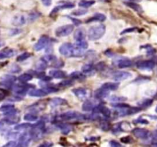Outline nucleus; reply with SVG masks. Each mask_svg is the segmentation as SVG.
<instances>
[{"instance_id": "bb28decb", "label": "nucleus", "mask_w": 157, "mask_h": 147, "mask_svg": "<svg viewBox=\"0 0 157 147\" xmlns=\"http://www.w3.org/2000/svg\"><path fill=\"white\" fill-rule=\"evenodd\" d=\"M94 108V103L92 101L89 100H87L84 101L82 105V110L86 112L93 110Z\"/></svg>"}, {"instance_id": "864d4df0", "label": "nucleus", "mask_w": 157, "mask_h": 147, "mask_svg": "<svg viewBox=\"0 0 157 147\" xmlns=\"http://www.w3.org/2000/svg\"><path fill=\"white\" fill-rule=\"evenodd\" d=\"M135 123H141V124H148L149 123L148 121L146 120V119H142V118L135 120Z\"/></svg>"}, {"instance_id": "39448f33", "label": "nucleus", "mask_w": 157, "mask_h": 147, "mask_svg": "<svg viewBox=\"0 0 157 147\" xmlns=\"http://www.w3.org/2000/svg\"><path fill=\"white\" fill-rule=\"evenodd\" d=\"M83 116H84L83 115H81V113H78L76 111H68L60 115L59 119L64 121L74 120V119H81Z\"/></svg>"}, {"instance_id": "69168bd1", "label": "nucleus", "mask_w": 157, "mask_h": 147, "mask_svg": "<svg viewBox=\"0 0 157 147\" xmlns=\"http://www.w3.org/2000/svg\"><path fill=\"white\" fill-rule=\"evenodd\" d=\"M156 61H157V58H156Z\"/></svg>"}, {"instance_id": "13d9d810", "label": "nucleus", "mask_w": 157, "mask_h": 147, "mask_svg": "<svg viewBox=\"0 0 157 147\" xmlns=\"http://www.w3.org/2000/svg\"><path fill=\"white\" fill-rule=\"evenodd\" d=\"M70 18L72 20V21H73L74 24H75V25H79V24H81V21H80V20L75 19V18Z\"/></svg>"}, {"instance_id": "ddd939ff", "label": "nucleus", "mask_w": 157, "mask_h": 147, "mask_svg": "<svg viewBox=\"0 0 157 147\" xmlns=\"http://www.w3.org/2000/svg\"><path fill=\"white\" fill-rule=\"evenodd\" d=\"M131 77V74L127 71H117L113 74V79L115 81H121L127 80Z\"/></svg>"}, {"instance_id": "c03bdc74", "label": "nucleus", "mask_w": 157, "mask_h": 147, "mask_svg": "<svg viewBox=\"0 0 157 147\" xmlns=\"http://www.w3.org/2000/svg\"><path fill=\"white\" fill-rule=\"evenodd\" d=\"M72 84H73V82L71 80H64V81L60 83L59 86H61V87H68V86L71 85Z\"/></svg>"}, {"instance_id": "4d7b16f0", "label": "nucleus", "mask_w": 157, "mask_h": 147, "mask_svg": "<svg viewBox=\"0 0 157 147\" xmlns=\"http://www.w3.org/2000/svg\"><path fill=\"white\" fill-rule=\"evenodd\" d=\"M53 145V143L51 142H44L43 143H41L39 146H44V147H49V146H52Z\"/></svg>"}, {"instance_id": "37998d69", "label": "nucleus", "mask_w": 157, "mask_h": 147, "mask_svg": "<svg viewBox=\"0 0 157 147\" xmlns=\"http://www.w3.org/2000/svg\"><path fill=\"white\" fill-rule=\"evenodd\" d=\"M8 91L3 88H0V101L3 100L7 96Z\"/></svg>"}, {"instance_id": "c756f323", "label": "nucleus", "mask_w": 157, "mask_h": 147, "mask_svg": "<svg viewBox=\"0 0 157 147\" xmlns=\"http://www.w3.org/2000/svg\"><path fill=\"white\" fill-rule=\"evenodd\" d=\"M58 126L64 134H67V133H69L72 129L71 126H69L68 124H65V123H60L58 124Z\"/></svg>"}, {"instance_id": "8fccbe9b", "label": "nucleus", "mask_w": 157, "mask_h": 147, "mask_svg": "<svg viewBox=\"0 0 157 147\" xmlns=\"http://www.w3.org/2000/svg\"><path fill=\"white\" fill-rule=\"evenodd\" d=\"M121 141L124 143H130V142L133 141V139L130 137V136H125V137H123L121 139Z\"/></svg>"}, {"instance_id": "a211bd4d", "label": "nucleus", "mask_w": 157, "mask_h": 147, "mask_svg": "<svg viewBox=\"0 0 157 147\" xmlns=\"http://www.w3.org/2000/svg\"><path fill=\"white\" fill-rule=\"evenodd\" d=\"M74 94L79 99H84L87 96V90L83 87H78V88H75L72 90Z\"/></svg>"}, {"instance_id": "aec40b11", "label": "nucleus", "mask_w": 157, "mask_h": 147, "mask_svg": "<svg viewBox=\"0 0 157 147\" xmlns=\"http://www.w3.org/2000/svg\"><path fill=\"white\" fill-rule=\"evenodd\" d=\"M48 93L44 89H34L29 90V95L31 96H36V97H41L46 96Z\"/></svg>"}, {"instance_id": "9b49d317", "label": "nucleus", "mask_w": 157, "mask_h": 147, "mask_svg": "<svg viewBox=\"0 0 157 147\" xmlns=\"http://www.w3.org/2000/svg\"><path fill=\"white\" fill-rule=\"evenodd\" d=\"M31 140H32V137L30 136V133H25L23 134H21V136H19V137H18V142L17 144V145L21 147L28 146L30 144Z\"/></svg>"}, {"instance_id": "a878e982", "label": "nucleus", "mask_w": 157, "mask_h": 147, "mask_svg": "<svg viewBox=\"0 0 157 147\" xmlns=\"http://www.w3.org/2000/svg\"><path fill=\"white\" fill-rule=\"evenodd\" d=\"M25 21H26V19L25 18V16L20 15H17V16L15 17L12 23H13L14 25L21 26V25H23V24H25Z\"/></svg>"}, {"instance_id": "20e7f679", "label": "nucleus", "mask_w": 157, "mask_h": 147, "mask_svg": "<svg viewBox=\"0 0 157 147\" xmlns=\"http://www.w3.org/2000/svg\"><path fill=\"white\" fill-rule=\"evenodd\" d=\"M32 130L29 132L32 139L35 141H38L44 137V135L45 133V129L40 128V127H33L32 126Z\"/></svg>"}, {"instance_id": "603ef678", "label": "nucleus", "mask_w": 157, "mask_h": 147, "mask_svg": "<svg viewBox=\"0 0 157 147\" xmlns=\"http://www.w3.org/2000/svg\"><path fill=\"white\" fill-rule=\"evenodd\" d=\"M136 29V28H127V29H125V30L123 31V32L121 33V35H124V34L129 33V32H134Z\"/></svg>"}, {"instance_id": "2f4dec72", "label": "nucleus", "mask_w": 157, "mask_h": 147, "mask_svg": "<svg viewBox=\"0 0 157 147\" xmlns=\"http://www.w3.org/2000/svg\"><path fill=\"white\" fill-rule=\"evenodd\" d=\"M41 59H42L44 61H45L48 64L49 63H53L54 64L55 63V61H57V58L53 55H44V57H42Z\"/></svg>"}, {"instance_id": "5fc2aeb1", "label": "nucleus", "mask_w": 157, "mask_h": 147, "mask_svg": "<svg viewBox=\"0 0 157 147\" xmlns=\"http://www.w3.org/2000/svg\"><path fill=\"white\" fill-rule=\"evenodd\" d=\"M15 145H17V142H15V141L11 140V141H9V142H7V143H6V145H5V146L12 147V146H15Z\"/></svg>"}, {"instance_id": "7ed1b4c3", "label": "nucleus", "mask_w": 157, "mask_h": 147, "mask_svg": "<svg viewBox=\"0 0 157 147\" xmlns=\"http://www.w3.org/2000/svg\"><path fill=\"white\" fill-rule=\"evenodd\" d=\"M73 24H65L58 28L55 31V35L57 37H65L71 35L74 31Z\"/></svg>"}, {"instance_id": "6e6552de", "label": "nucleus", "mask_w": 157, "mask_h": 147, "mask_svg": "<svg viewBox=\"0 0 157 147\" xmlns=\"http://www.w3.org/2000/svg\"><path fill=\"white\" fill-rule=\"evenodd\" d=\"M133 134L136 138H139L141 139H147L150 137V133L149 130L143 128H136L132 131Z\"/></svg>"}, {"instance_id": "e2e57ef3", "label": "nucleus", "mask_w": 157, "mask_h": 147, "mask_svg": "<svg viewBox=\"0 0 157 147\" xmlns=\"http://www.w3.org/2000/svg\"><path fill=\"white\" fill-rule=\"evenodd\" d=\"M154 97H155V98H156V99H157V93H156V95H155V96H154Z\"/></svg>"}, {"instance_id": "e433bc0d", "label": "nucleus", "mask_w": 157, "mask_h": 147, "mask_svg": "<svg viewBox=\"0 0 157 147\" xmlns=\"http://www.w3.org/2000/svg\"><path fill=\"white\" fill-rule=\"evenodd\" d=\"M94 65L92 64H84L82 67V72L84 74H89L94 70Z\"/></svg>"}, {"instance_id": "f3484780", "label": "nucleus", "mask_w": 157, "mask_h": 147, "mask_svg": "<svg viewBox=\"0 0 157 147\" xmlns=\"http://www.w3.org/2000/svg\"><path fill=\"white\" fill-rule=\"evenodd\" d=\"M15 54V51L13 49L11 48H5L0 51V60L5 59V58H9L13 56Z\"/></svg>"}, {"instance_id": "423d86ee", "label": "nucleus", "mask_w": 157, "mask_h": 147, "mask_svg": "<svg viewBox=\"0 0 157 147\" xmlns=\"http://www.w3.org/2000/svg\"><path fill=\"white\" fill-rule=\"evenodd\" d=\"M136 67L142 70H151L155 67L156 63L152 60L149 61H140L136 64Z\"/></svg>"}, {"instance_id": "72a5a7b5", "label": "nucleus", "mask_w": 157, "mask_h": 147, "mask_svg": "<svg viewBox=\"0 0 157 147\" xmlns=\"http://www.w3.org/2000/svg\"><path fill=\"white\" fill-rule=\"evenodd\" d=\"M152 104H153V100L151 99H144L143 100H141L140 102L138 103V104H139L140 107L141 109L147 108V107H150Z\"/></svg>"}, {"instance_id": "2eb2a0df", "label": "nucleus", "mask_w": 157, "mask_h": 147, "mask_svg": "<svg viewBox=\"0 0 157 147\" xmlns=\"http://www.w3.org/2000/svg\"><path fill=\"white\" fill-rule=\"evenodd\" d=\"M86 33L85 30L83 28H79L77 29L74 33V38L75 41H82V40H85Z\"/></svg>"}, {"instance_id": "1a4fd4ad", "label": "nucleus", "mask_w": 157, "mask_h": 147, "mask_svg": "<svg viewBox=\"0 0 157 147\" xmlns=\"http://www.w3.org/2000/svg\"><path fill=\"white\" fill-rule=\"evenodd\" d=\"M49 41V38L47 35H42L41 38H39L38 41H37L36 44L34 46V49H35L36 51H41L43 48L46 47L48 44Z\"/></svg>"}, {"instance_id": "de8ad7c7", "label": "nucleus", "mask_w": 157, "mask_h": 147, "mask_svg": "<svg viewBox=\"0 0 157 147\" xmlns=\"http://www.w3.org/2000/svg\"><path fill=\"white\" fill-rule=\"evenodd\" d=\"M112 101H115V102H121V101H124L126 100L125 97H121V96H113L111 97Z\"/></svg>"}, {"instance_id": "680f3d73", "label": "nucleus", "mask_w": 157, "mask_h": 147, "mask_svg": "<svg viewBox=\"0 0 157 147\" xmlns=\"http://www.w3.org/2000/svg\"><path fill=\"white\" fill-rule=\"evenodd\" d=\"M3 44H3V42H2V41H0V47H1L3 45Z\"/></svg>"}, {"instance_id": "7c9ffc66", "label": "nucleus", "mask_w": 157, "mask_h": 147, "mask_svg": "<svg viewBox=\"0 0 157 147\" xmlns=\"http://www.w3.org/2000/svg\"><path fill=\"white\" fill-rule=\"evenodd\" d=\"M95 3L94 0H81L79 2V6L81 8H84V9H87V8L93 6Z\"/></svg>"}, {"instance_id": "f8f14e48", "label": "nucleus", "mask_w": 157, "mask_h": 147, "mask_svg": "<svg viewBox=\"0 0 157 147\" xmlns=\"http://www.w3.org/2000/svg\"><path fill=\"white\" fill-rule=\"evenodd\" d=\"M93 111L94 113H101L106 118H109L111 114L110 110H109V108L103 105H98L97 107H94V108L93 109Z\"/></svg>"}, {"instance_id": "473e14b6", "label": "nucleus", "mask_w": 157, "mask_h": 147, "mask_svg": "<svg viewBox=\"0 0 157 147\" xmlns=\"http://www.w3.org/2000/svg\"><path fill=\"white\" fill-rule=\"evenodd\" d=\"M48 64L45 61H43L42 59H41L40 61H38V62L35 64V68L38 70H44L47 68Z\"/></svg>"}, {"instance_id": "09e8293b", "label": "nucleus", "mask_w": 157, "mask_h": 147, "mask_svg": "<svg viewBox=\"0 0 157 147\" xmlns=\"http://www.w3.org/2000/svg\"><path fill=\"white\" fill-rule=\"evenodd\" d=\"M20 70H21V69H20V67H18V65H16V64H13L10 68V71L12 72V73H18Z\"/></svg>"}, {"instance_id": "58836bf2", "label": "nucleus", "mask_w": 157, "mask_h": 147, "mask_svg": "<svg viewBox=\"0 0 157 147\" xmlns=\"http://www.w3.org/2000/svg\"><path fill=\"white\" fill-rule=\"evenodd\" d=\"M32 127V125L30 123H21L18 124V125L15 126V130H27Z\"/></svg>"}, {"instance_id": "4468645a", "label": "nucleus", "mask_w": 157, "mask_h": 147, "mask_svg": "<svg viewBox=\"0 0 157 147\" xmlns=\"http://www.w3.org/2000/svg\"><path fill=\"white\" fill-rule=\"evenodd\" d=\"M20 117L19 116L15 115H11V116H6L2 119V122L5 123L9 124V125H13V124H16L19 122Z\"/></svg>"}, {"instance_id": "6e6d98bb", "label": "nucleus", "mask_w": 157, "mask_h": 147, "mask_svg": "<svg viewBox=\"0 0 157 147\" xmlns=\"http://www.w3.org/2000/svg\"><path fill=\"white\" fill-rule=\"evenodd\" d=\"M43 5L45 6H50L52 5V0H41Z\"/></svg>"}, {"instance_id": "c9c22d12", "label": "nucleus", "mask_w": 157, "mask_h": 147, "mask_svg": "<svg viewBox=\"0 0 157 147\" xmlns=\"http://www.w3.org/2000/svg\"><path fill=\"white\" fill-rule=\"evenodd\" d=\"M71 77L75 80H84V78H85L84 74H82L81 73V72L78 71H75L73 72V73H71Z\"/></svg>"}, {"instance_id": "5701e85b", "label": "nucleus", "mask_w": 157, "mask_h": 147, "mask_svg": "<svg viewBox=\"0 0 157 147\" xmlns=\"http://www.w3.org/2000/svg\"><path fill=\"white\" fill-rule=\"evenodd\" d=\"M75 7V5L73 3H66V4L61 5V6H56L54 9H52V13H51V15H55L57 12H59V10H62V9H72V8Z\"/></svg>"}, {"instance_id": "0eeeda50", "label": "nucleus", "mask_w": 157, "mask_h": 147, "mask_svg": "<svg viewBox=\"0 0 157 147\" xmlns=\"http://www.w3.org/2000/svg\"><path fill=\"white\" fill-rule=\"evenodd\" d=\"M17 78L11 74H6L2 76L0 79V84L6 87H12Z\"/></svg>"}, {"instance_id": "b1692460", "label": "nucleus", "mask_w": 157, "mask_h": 147, "mask_svg": "<svg viewBox=\"0 0 157 147\" xmlns=\"http://www.w3.org/2000/svg\"><path fill=\"white\" fill-rule=\"evenodd\" d=\"M102 88L105 89L107 90H116L119 87V83L116 82H107L102 85Z\"/></svg>"}, {"instance_id": "cd10ccee", "label": "nucleus", "mask_w": 157, "mask_h": 147, "mask_svg": "<svg viewBox=\"0 0 157 147\" xmlns=\"http://www.w3.org/2000/svg\"><path fill=\"white\" fill-rule=\"evenodd\" d=\"M32 78H33V77H32V75L31 74L25 73L20 75L18 77V80L21 83H26L28 81H30L31 80H32Z\"/></svg>"}, {"instance_id": "f704fd0d", "label": "nucleus", "mask_w": 157, "mask_h": 147, "mask_svg": "<svg viewBox=\"0 0 157 147\" xmlns=\"http://www.w3.org/2000/svg\"><path fill=\"white\" fill-rule=\"evenodd\" d=\"M24 119L26 121H29V122H32V121H35L38 119V116L33 113H27L24 116Z\"/></svg>"}, {"instance_id": "052dcab7", "label": "nucleus", "mask_w": 157, "mask_h": 147, "mask_svg": "<svg viewBox=\"0 0 157 147\" xmlns=\"http://www.w3.org/2000/svg\"><path fill=\"white\" fill-rule=\"evenodd\" d=\"M106 123H107V122H103V124H104V125H106ZM102 128L103 129H108L109 127L106 126H102Z\"/></svg>"}, {"instance_id": "c85d7f7f", "label": "nucleus", "mask_w": 157, "mask_h": 147, "mask_svg": "<svg viewBox=\"0 0 157 147\" xmlns=\"http://www.w3.org/2000/svg\"><path fill=\"white\" fill-rule=\"evenodd\" d=\"M125 4H126V6H127L128 7H130V8H131L132 9H133L134 11H136L137 12H143L142 8H141L138 4L133 2H126Z\"/></svg>"}, {"instance_id": "ea45409f", "label": "nucleus", "mask_w": 157, "mask_h": 147, "mask_svg": "<svg viewBox=\"0 0 157 147\" xmlns=\"http://www.w3.org/2000/svg\"><path fill=\"white\" fill-rule=\"evenodd\" d=\"M30 56H31L30 54L28 53V52H25V53L21 54V55H18V56L17 57L16 61H18V62H21V61H25V60H27Z\"/></svg>"}, {"instance_id": "412c9836", "label": "nucleus", "mask_w": 157, "mask_h": 147, "mask_svg": "<svg viewBox=\"0 0 157 147\" xmlns=\"http://www.w3.org/2000/svg\"><path fill=\"white\" fill-rule=\"evenodd\" d=\"M49 75L52 77L56 78V79H63L66 77L65 72L61 70H51L49 71Z\"/></svg>"}, {"instance_id": "4be33fe9", "label": "nucleus", "mask_w": 157, "mask_h": 147, "mask_svg": "<svg viewBox=\"0 0 157 147\" xmlns=\"http://www.w3.org/2000/svg\"><path fill=\"white\" fill-rule=\"evenodd\" d=\"M133 65V62L131 60L128 58H122L117 61V66L119 68H127Z\"/></svg>"}, {"instance_id": "f257e3e1", "label": "nucleus", "mask_w": 157, "mask_h": 147, "mask_svg": "<svg viewBox=\"0 0 157 147\" xmlns=\"http://www.w3.org/2000/svg\"><path fill=\"white\" fill-rule=\"evenodd\" d=\"M106 32V27L104 24H98L92 26L89 28L87 35L90 41H96L103 37Z\"/></svg>"}, {"instance_id": "f03ea898", "label": "nucleus", "mask_w": 157, "mask_h": 147, "mask_svg": "<svg viewBox=\"0 0 157 147\" xmlns=\"http://www.w3.org/2000/svg\"><path fill=\"white\" fill-rule=\"evenodd\" d=\"M74 49L75 46L71 43H64L59 47V52L67 58L74 57Z\"/></svg>"}, {"instance_id": "393cba45", "label": "nucleus", "mask_w": 157, "mask_h": 147, "mask_svg": "<svg viewBox=\"0 0 157 147\" xmlns=\"http://www.w3.org/2000/svg\"><path fill=\"white\" fill-rule=\"evenodd\" d=\"M106 20V16L104 14L96 13L92 18H89L87 22H92V21H104Z\"/></svg>"}, {"instance_id": "49530a36", "label": "nucleus", "mask_w": 157, "mask_h": 147, "mask_svg": "<svg viewBox=\"0 0 157 147\" xmlns=\"http://www.w3.org/2000/svg\"><path fill=\"white\" fill-rule=\"evenodd\" d=\"M18 137H19L18 136V133H9V134H7V139H15Z\"/></svg>"}, {"instance_id": "3c124183", "label": "nucleus", "mask_w": 157, "mask_h": 147, "mask_svg": "<svg viewBox=\"0 0 157 147\" xmlns=\"http://www.w3.org/2000/svg\"><path fill=\"white\" fill-rule=\"evenodd\" d=\"M110 145H111L112 147H121V146H122V145H121V143H119L118 142H117V141H113V140L110 141Z\"/></svg>"}, {"instance_id": "6ab92c4d", "label": "nucleus", "mask_w": 157, "mask_h": 147, "mask_svg": "<svg viewBox=\"0 0 157 147\" xmlns=\"http://www.w3.org/2000/svg\"><path fill=\"white\" fill-rule=\"evenodd\" d=\"M109 90H105V89L102 88L101 87L100 89L97 90L94 93V96L98 100H101V99H104V98L107 97L109 96Z\"/></svg>"}, {"instance_id": "0e129e2a", "label": "nucleus", "mask_w": 157, "mask_h": 147, "mask_svg": "<svg viewBox=\"0 0 157 147\" xmlns=\"http://www.w3.org/2000/svg\"><path fill=\"white\" fill-rule=\"evenodd\" d=\"M156 112L157 113V107H156Z\"/></svg>"}, {"instance_id": "bf43d9fd", "label": "nucleus", "mask_w": 157, "mask_h": 147, "mask_svg": "<svg viewBox=\"0 0 157 147\" xmlns=\"http://www.w3.org/2000/svg\"><path fill=\"white\" fill-rule=\"evenodd\" d=\"M152 145H155V146H157V136H156L155 138H153V140L151 142Z\"/></svg>"}, {"instance_id": "4c0bfd02", "label": "nucleus", "mask_w": 157, "mask_h": 147, "mask_svg": "<svg viewBox=\"0 0 157 147\" xmlns=\"http://www.w3.org/2000/svg\"><path fill=\"white\" fill-rule=\"evenodd\" d=\"M15 108V106L13 104H3L2 106L0 107V112H2V113H6V112L9 111V110H12V109Z\"/></svg>"}, {"instance_id": "a19ab883", "label": "nucleus", "mask_w": 157, "mask_h": 147, "mask_svg": "<svg viewBox=\"0 0 157 147\" xmlns=\"http://www.w3.org/2000/svg\"><path fill=\"white\" fill-rule=\"evenodd\" d=\"M75 45L81 47V48L86 50V49L88 47V43H87L85 40H82V41H76V44H75Z\"/></svg>"}, {"instance_id": "79ce46f5", "label": "nucleus", "mask_w": 157, "mask_h": 147, "mask_svg": "<svg viewBox=\"0 0 157 147\" xmlns=\"http://www.w3.org/2000/svg\"><path fill=\"white\" fill-rule=\"evenodd\" d=\"M87 11L85 9H78V10L74 11L72 12V15H75V16H81V15H84L85 14H87Z\"/></svg>"}, {"instance_id": "9d476101", "label": "nucleus", "mask_w": 157, "mask_h": 147, "mask_svg": "<svg viewBox=\"0 0 157 147\" xmlns=\"http://www.w3.org/2000/svg\"><path fill=\"white\" fill-rule=\"evenodd\" d=\"M12 90L16 93L17 95H25L27 92L29 88H34L33 85H29V84H25V85H21V84H17L15 86H12Z\"/></svg>"}, {"instance_id": "dca6fc26", "label": "nucleus", "mask_w": 157, "mask_h": 147, "mask_svg": "<svg viewBox=\"0 0 157 147\" xmlns=\"http://www.w3.org/2000/svg\"><path fill=\"white\" fill-rule=\"evenodd\" d=\"M67 104V101L66 100L63 99L61 97H55L53 99L51 100L50 101V105L52 107H59V106L66 105Z\"/></svg>"}, {"instance_id": "a18cd8bd", "label": "nucleus", "mask_w": 157, "mask_h": 147, "mask_svg": "<svg viewBox=\"0 0 157 147\" xmlns=\"http://www.w3.org/2000/svg\"><path fill=\"white\" fill-rule=\"evenodd\" d=\"M112 106L116 108H120V109H122V108H126V107H128L130 106L128 104H121V103H116V104H112Z\"/></svg>"}]
</instances>
